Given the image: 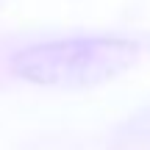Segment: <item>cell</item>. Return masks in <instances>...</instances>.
<instances>
[{
    "mask_svg": "<svg viewBox=\"0 0 150 150\" xmlns=\"http://www.w3.org/2000/svg\"><path fill=\"white\" fill-rule=\"evenodd\" d=\"M136 61V45L114 36L56 39L22 47L11 59L17 78L39 86L83 89L117 78Z\"/></svg>",
    "mask_w": 150,
    "mask_h": 150,
    "instance_id": "6da1fadb",
    "label": "cell"
},
{
    "mask_svg": "<svg viewBox=\"0 0 150 150\" xmlns=\"http://www.w3.org/2000/svg\"><path fill=\"white\" fill-rule=\"evenodd\" d=\"M114 150H150V111L136 114L117 131Z\"/></svg>",
    "mask_w": 150,
    "mask_h": 150,
    "instance_id": "7a4b0ae2",
    "label": "cell"
}]
</instances>
